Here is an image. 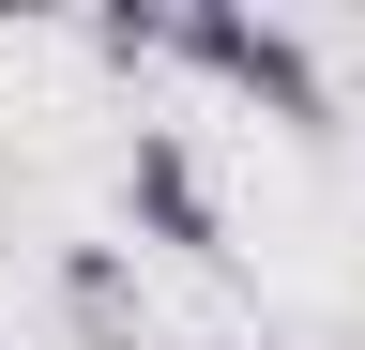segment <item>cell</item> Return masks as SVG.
Listing matches in <instances>:
<instances>
[{
	"label": "cell",
	"mask_w": 365,
	"mask_h": 350,
	"mask_svg": "<svg viewBox=\"0 0 365 350\" xmlns=\"http://www.w3.org/2000/svg\"><path fill=\"white\" fill-rule=\"evenodd\" d=\"M46 289H61V335H76V350H137V335H153L122 244H61V274H46Z\"/></svg>",
	"instance_id": "obj_3"
},
{
	"label": "cell",
	"mask_w": 365,
	"mask_h": 350,
	"mask_svg": "<svg viewBox=\"0 0 365 350\" xmlns=\"http://www.w3.org/2000/svg\"><path fill=\"white\" fill-rule=\"evenodd\" d=\"M168 61H198L213 92H244L259 122H289V138H335V92H319V61H304L289 16H244V0H168Z\"/></svg>",
	"instance_id": "obj_1"
},
{
	"label": "cell",
	"mask_w": 365,
	"mask_h": 350,
	"mask_svg": "<svg viewBox=\"0 0 365 350\" xmlns=\"http://www.w3.org/2000/svg\"><path fill=\"white\" fill-rule=\"evenodd\" d=\"M122 213H137L168 259L228 274V213H213V168H198V138H182V122H137V138H122Z\"/></svg>",
	"instance_id": "obj_2"
},
{
	"label": "cell",
	"mask_w": 365,
	"mask_h": 350,
	"mask_svg": "<svg viewBox=\"0 0 365 350\" xmlns=\"http://www.w3.org/2000/svg\"><path fill=\"white\" fill-rule=\"evenodd\" d=\"M213 350H244V335H213Z\"/></svg>",
	"instance_id": "obj_5"
},
{
	"label": "cell",
	"mask_w": 365,
	"mask_h": 350,
	"mask_svg": "<svg viewBox=\"0 0 365 350\" xmlns=\"http://www.w3.org/2000/svg\"><path fill=\"white\" fill-rule=\"evenodd\" d=\"M91 46H107V61H168V0H107Z\"/></svg>",
	"instance_id": "obj_4"
}]
</instances>
